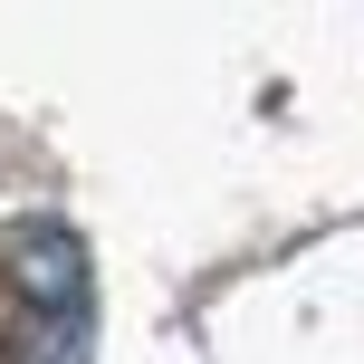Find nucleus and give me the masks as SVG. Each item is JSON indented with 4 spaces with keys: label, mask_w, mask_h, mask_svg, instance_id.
Here are the masks:
<instances>
[{
    "label": "nucleus",
    "mask_w": 364,
    "mask_h": 364,
    "mask_svg": "<svg viewBox=\"0 0 364 364\" xmlns=\"http://www.w3.org/2000/svg\"><path fill=\"white\" fill-rule=\"evenodd\" d=\"M10 364H87V307H77V316H38V307H19Z\"/></svg>",
    "instance_id": "1"
}]
</instances>
